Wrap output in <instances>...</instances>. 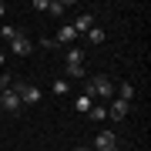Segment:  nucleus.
<instances>
[{"instance_id":"7","label":"nucleus","mask_w":151,"mask_h":151,"mask_svg":"<svg viewBox=\"0 0 151 151\" xmlns=\"http://www.w3.org/2000/svg\"><path fill=\"white\" fill-rule=\"evenodd\" d=\"M54 40H57V44H74V40H77V30L70 27V24H64V27L57 30V37H54Z\"/></svg>"},{"instance_id":"5","label":"nucleus","mask_w":151,"mask_h":151,"mask_svg":"<svg viewBox=\"0 0 151 151\" xmlns=\"http://www.w3.org/2000/svg\"><path fill=\"white\" fill-rule=\"evenodd\" d=\"M0 104H4L10 114H20V108H24L20 97H17V91H4V94H0Z\"/></svg>"},{"instance_id":"22","label":"nucleus","mask_w":151,"mask_h":151,"mask_svg":"<svg viewBox=\"0 0 151 151\" xmlns=\"http://www.w3.org/2000/svg\"><path fill=\"white\" fill-rule=\"evenodd\" d=\"M4 14H7V7H4V4H0V17H4Z\"/></svg>"},{"instance_id":"6","label":"nucleus","mask_w":151,"mask_h":151,"mask_svg":"<svg viewBox=\"0 0 151 151\" xmlns=\"http://www.w3.org/2000/svg\"><path fill=\"white\" fill-rule=\"evenodd\" d=\"M70 27H74L77 34H87V30L94 27V17H91V14H77V20L70 24Z\"/></svg>"},{"instance_id":"19","label":"nucleus","mask_w":151,"mask_h":151,"mask_svg":"<svg viewBox=\"0 0 151 151\" xmlns=\"http://www.w3.org/2000/svg\"><path fill=\"white\" fill-rule=\"evenodd\" d=\"M40 47H47V50H54V47H57V40H54V37H44V40H40Z\"/></svg>"},{"instance_id":"9","label":"nucleus","mask_w":151,"mask_h":151,"mask_svg":"<svg viewBox=\"0 0 151 151\" xmlns=\"http://www.w3.org/2000/svg\"><path fill=\"white\" fill-rule=\"evenodd\" d=\"M114 94H118L121 101H128V104H131V101H134V94H138V91H134L131 84H121V87H114Z\"/></svg>"},{"instance_id":"15","label":"nucleus","mask_w":151,"mask_h":151,"mask_svg":"<svg viewBox=\"0 0 151 151\" xmlns=\"http://www.w3.org/2000/svg\"><path fill=\"white\" fill-rule=\"evenodd\" d=\"M17 34H20V30H17V27H10V24H7V27H4V30H0V37H7V40H14V37H17Z\"/></svg>"},{"instance_id":"16","label":"nucleus","mask_w":151,"mask_h":151,"mask_svg":"<svg viewBox=\"0 0 151 151\" xmlns=\"http://www.w3.org/2000/svg\"><path fill=\"white\" fill-rule=\"evenodd\" d=\"M67 74L70 77H84V67L81 64H67Z\"/></svg>"},{"instance_id":"21","label":"nucleus","mask_w":151,"mask_h":151,"mask_svg":"<svg viewBox=\"0 0 151 151\" xmlns=\"http://www.w3.org/2000/svg\"><path fill=\"white\" fill-rule=\"evenodd\" d=\"M4 60H7V54H4V50H0V67H4Z\"/></svg>"},{"instance_id":"18","label":"nucleus","mask_w":151,"mask_h":151,"mask_svg":"<svg viewBox=\"0 0 151 151\" xmlns=\"http://www.w3.org/2000/svg\"><path fill=\"white\" fill-rule=\"evenodd\" d=\"M0 87H7V91H10V87H14V77H10V74H0Z\"/></svg>"},{"instance_id":"23","label":"nucleus","mask_w":151,"mask_h":151,"mask_svg":"<svg viewBox=\"0 0 151 151\" xmlns=\"http://www.w3.org/2000/svg\"><path fill=\"white\" fill-rule=\"evenodd\" d=\"M111 151H121V148H111Z\"/></svg>"},{"instance_id":"11","label":"nucleus","mask_w":151,"mask_h":151,"mask_svg":"<svg viewBox=\"0 0 151 151\" xmlns=\"http://www.w3.org/2000/svg\"><path fill=\"white\" fill-rule=\"evenodd\" d=\"M74 108L81 111V114H87V111L94 108V104H91V94H81V97H77V101H74Z\"/></svg>"},{"instance_id":"17","label":"nucleus","mask_w":151,"mask_h":151,"mask_svg":"<svg viewBox=\"0 0 151 151\" xmlns=\"http://www.w3.org/2000/svg\"><path fill=\"white\" fill-rule=\"evenodd\" d=\"M104 118H108L104 108H91V121H104Z\"/></svg>"},{"instance_id":"13","label":"nucleus","mask_w":151,"mask_h":151,"mask_svg":"<svg viewBox=\"0 0 151 151\" xmlns=\"http://www.w3.org/2000/svg\"><path fill=\"white\" fill-rule=\"evenodd\" d=\"M50 91H54V94H60V97H64V94L70 91V84L64 81V77H57V81H54V87H50Z\"/></svg>"},{"instance_id":"14","label":"nucleus","mask_w":151,"mask_h":151,"mask_svg":"<svg viewBox=\"0 0 151 151\" xmlns=\"http://www.w3.org/2000/svg\"><path fill=\"white\" fill-rule=\"evenodd\" d=\"M47 10H50V14H54V17H60V14H64V10H67V7H64V4H60V0H50V4H47Z\"/></svg>"},{"instance_id":"8","label":"nucleus","mask_w":151,"mask_h":151,"mask_svg":"<svg viewBox=\"0 0 151 151\" xmlns=\"http://www.w3.org/2000/svg\"><path fill=\"white\" fill-rule=\"evenodd\" d=\"M128 111H131V104L128 101H121V97H114V104H111V118H128Z\"/></svg>"},{"instance_id":"1","label":"nucleus","mask_w":151,"mask_h":151,"mask_svg":"<svg viewBox=\"0 0 151 151\" xmlns=\"http://www.w3.org/2000/svg\"><path fill=\"white\" fill-rule=\"evenodd\" d=\"M87 94H97V97H114V81L108 74H94L87 81Z\"/></svg>"},{"instance_id":"10","label":"nucleus","mask_w":151,"mask_h":151,"mask_svg":"<svg viewBox=\"0 0 151 151\" xmlns=\"http://www.w3.org/2000/svg\"><path fill=\"white\" fill-rule=\"evenodd\" d=\"M84 37H87V44H104V40H108V34H104L101 27H91Z\"/></svg>"},{"instance_id":"12","label":"nucleus","mask_w":151,"mask_h":151,"mask_svg":"<svg viewBox=\"0 0 151 151\" xmlns=\"http://www.w3.org/2000/svg\"><path fill=\"white\" fill-rule=\"evenodd\" d=\"M81 60H84V50L81 47H70L67 50V64H81Z\"/></svg>"},{"instance_id":"4","label":"nucleus","mask_w":151,"mask_h":151,"mask_svg":"<svg viewBox=\"0 0 151 151\" xmlns=\"http://www.w3.org/2000/svg\"><path fill=\"white\" fill-rule=\"evenodd\" d=\"M10 50H14L17 57H27L30 50H34V44H30V37H24V34H17V37L10 40Z\"/></svg>"},{"instance_id":"2","label":"nucleus","mask_w":151,"mask_h":151,"mask_svg":"<svg viewBox=\"0 0 151 151\" xmlns=\"http://www.w3.org/2000/svg\"><path fill=\"white\" fill-rule=\"evenodd\" d=\"M14 91H17V97H20V104H37L40 101V91L34 84H17Z\"/></svg>"},{"instance_id":"20","label":"nucleus","mask_w":151,"mask_h":151,"mask_svg":"<svg viewBox=\"0 0 151 151\" xmlns=\"http://www.w3.org/2000/svg\"><path fill=\"white\" fill-rule=\"evenodd\" d=\"M74 151H94V148H87V145H81V148H74Z\"/></svg>"},{"instance_id":"3","label":"nucleus","mask_w":151,"mask_h":151,"mask_svg":"<svg viewBox=\"0 0 151 151\" xmlns=\"http://www.w3.org/2000/svg\"><path fill=\"white\" fill-rule=\"evenodd\" d=\"M91 148H94V151H111V148H118V134H114V131H101V134L94 138Z\"/></svg>"}]
</instances>
